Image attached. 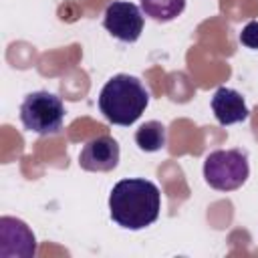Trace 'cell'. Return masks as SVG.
<instances>
[{"label":"cell","mask_w":258,"mask_h":258,"mask_svg":"<svg viewBox=\"0 0 258 258\" xmlns=\"http://www.w3.org/2000/svg\"><path fill=\"white\" fill-rule=\"evenodd\" d=\"M161 194L157 185L143 177L121 179L109 194L111 220L125 230H143L159 218Z\"/></svg>","instance_id":"obj_1"},{"label":"cell","mask_w":258,"mask_h":258,"mask_svg":"<svg viewBox=\"0 0 258 258\" xmlns=\"http://www.w3.org/2000/svg\"><path fill=\"white\" fill-rule=\"evenodd\" d=\"M149 105V91L131 75L111 77L99 95V109L103 117L113 125H133Z\"/></svg>","instance_id":"obj_2"},{"label":"cell","mask_w":258,"mask_h":258,"mask_svg":"<svg viewBox=\"0 0 258 258\" xmlns=\"http://www.w3.org/2000/svg\"><path fill=\"white\" fill-rule=\"evenodd\" d=\"M250 175L248 155L242 149H216L204 159V179L218 191H234Z\"/></svg>","instance_id":"obj_3"},{"label":"cell","mask_w":258,"mask_h":258,"mask_svg":"<svg viewBox=\"0 0 258 258\" xmlns=\"http://www.w3.org/2000/svg\"><path fill=\"white\" fill-rule=\"evenodd\" d=\"M20 121L24 129L38 135H56L62 129L64 105L60 97L48 91H34L20 105Z\"/></svg>","instance_id":"obj_4"},{"label":"cell","mask_w":258,"mask_h":258,"mask_svg":"<svg viewBox=\"0 0 258 258\" xmlns=\"http://www.w3.org/2000/svg\"><path fill=\"white\" fill-rule=\"evenodd\" d=\"M103 26L117 40L135 42L143 32V12L133 2H111L103 14Z\"/></svg>","instance_id":"obj_5"},{"label":"cell","mask_w":258,"mask_h":258,"mask_svg":"<svg viewBox=\"0 0 258 258\" xmlns=\"http://www.w3.org/2000/svg\"><path fill=\"white\" fill-rule=\"evenodd\" d=\"M36 254V238L32 230L18 218H0V256L32 258Z\"/></svg>","instance_id":"obj_6"},{"label":"cell","mask_w":258,"mask_h":258,"mask_svg":"<svg viewBox=\"0 0 258 258\" xmlns=\"http://www.w3.org/2000/svg\"><path fill=\"white\" fill-rule=\"evenodd\" d=\"M119 163V143L111 135H99L85 143L79 165L85 171H111Z\"/></svg>","instance_id":"obj_7"},{"label":"cell","mask_w":258,"mask_h":258,"mask_svg":"<svg viewBox=\"0 0 258 258\" xmlns=\"http://www.w3.org/2000/svg\"><path fill=\"white\" fill-rule=\"evenodd\" d=\"M212 111L220 125H234V123L246 121L250 115V111L244 103V97L230 87H220L214 93Z\"/></svg>","instance_id":"obj_8"},{"label":"cell","mask_w":258,"mask_h":258,"mask_svg":"<svg viewBox=\"0 0 258 258\" xmlns=\"http://www.w3.org/2000/svg\"><path fill=\"white\" fill-rule=\"evenodd\" d=\"M135 143L141 151L153 153L165 147L167 143V129L159 121H147L135 131Z\"/></svg>","instance_id":"obj_9"},{"label":"cell","mask_w":258,"mask_h":258,"mask_svg":"<svg viewBox=\"0 0 258 258\" xmlns=\"http://www.w3.org/2000/svg\"><path fill=\"white\" fill-rule=\"evenodd\" d=\"M185 8V0H141V10L145 16L157 22H169L177 18Z\"/></svg>","instance_id":"obj_10"},{"label":"cell","mask_w":258,"mask_h":258,"mask_svg":"<svg viewBox=\"0 0 258 258\" xmlns=\"http://www.w3.org/2000/svg\"><path fill=\"white\" fill-rule=\"evenodd\" d=\"M240 42L252 50H258V22L256 20H250L242 32H240Z\"/></svg>","instance_id":"obj_11"}]
</instances>
